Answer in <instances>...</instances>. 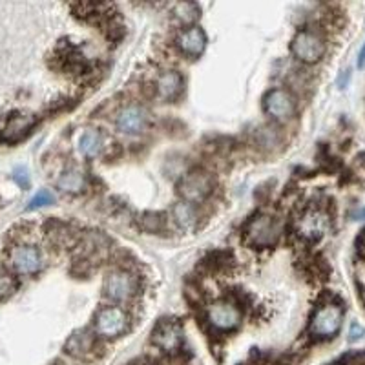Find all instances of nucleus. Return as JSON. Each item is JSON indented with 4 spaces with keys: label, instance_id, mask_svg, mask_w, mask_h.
<instances>
[{
    "label": "nucleus",
    "instance_id": "27",
    "mask_svg": "<svg viewBox=\"0 0 365 365\" xmlns=\"http://www.w3.org/2000/svg\"><path fill=\"white\" fill-rule=\"evenodd\" d=\"M338 365H340V364H338Z\"/></svg>",
    "mask_w": 365,
    "mask_h": 365
},
{
    "label": "nucleus",
    "instance_id": "19",
    "mask_svg": "<svg viewBox=\"0 0 365 365\" xmlns=\"http://www.w3.org/2000/svg\"><path fill=\"white\" fill-rule=\"evenodd\" d=\"M91 349H93V336L86 331L75 332L66 344V351L73 356H84V354L90 353Z\"/></svg>",
    "mask_w": 365,
    "mask_h": 365
},
{
    "label": "nucleus",
    "instance_id": "5",
    "mask_svg": "<svg viewBox=\"0 0 365 365\" xmlns=\"http://www.w3.org/2000/svg\"><path fill=\"white\" fill-rule=\"evenodd\" d=\"M292 53L298 61L305 64L318 63L325 53V42L316 31L311 29H302L292 38Z\"/></svg>",
    "mask_w": 365,
    "mask_h": 365
},
{
    "label": "nucleus",
    "instance_id": "17",
    "mask_svg": "<svg viewBox=\"0 0 365 365\" xmlns=\"http://www.w3.org/2000/svg\"><path fill=\"white\" fill-rule=\"evenodd\" d=\"M104 139L99 132L96 130H90V132L83 133L79 139V150L84 158H97V155L103 152Z\"/></svg>",
    "mask_w": 365,
    "mask_h": 365
},
{
    "label": "nucleus",
    "instance_id": "21",
    "mask_svg": "<svg viewBox=\"0 0 365 365\" xmlns=\"http://www.w3.org/2000/svg\"><path fill=\"white\" fill-rule=\"evenodd\" d=\"M257 143L263 146V148H272V146H278L279 143V133L276 128H270L265 126L257 132Z\"/></svg>",
    "mask_w": 365,
    "mask_h": 365
},
{
    "label": "nucleus",
    "instance_id": "13",
    "mask_svg": "<svg viewBox=\"0 0 365 365\" xmlns=\"http://www.w3.org/2000/svg\"><path fill=\"white\" fill-rule=\"evenodd\" d=\"M152 341H154L159 349L166 351V353H174V351H178L182 345L181 327H179L178 324H174V322H161V324L154 329Z\"/></svg>",
    "mask_w": 365,
    "mask_h": 365
},
{
    "label": "nucleus",
    "instance_id": "20",
    "mask_svg": "<svg viewBox=\"0 0 365 365\" xmlns=\"http://www.w3.org/2000/svg\"><path fill=\"white\" fill-rule=\"evenodd\" d=\"M174 15L179 21L185 22V24H190V22H194L195 19L200 17V8L192 4V2H181V4L174 8Z\"/></svg>",
    "mask_w": 365,
    "mask_h": 365
},
{
    "label": "nucleus",
    "instance_id": "25",
    "mask_svg": "<svg viewBox=\"0 0 365 365\" xmlns=\"http://www.w3.org/2000/svg\"><path fill=\"white\" fill-rule=\"evenodd\" d=\"M360 66H364L365 64V44H364V48H361V51H360Z\"/></svg>",
    "mask_w": 365,
    "mask_h": 365
},
{
    "label": "nucleus",
    "instance_id": "23",
    "mask_svg": "<svg viewBox=\"0 0 365 365\" xmlns=\"http://www.w3.org/2000/svg\"><path fill=\"white\" fill-rule=\"evenodd\" d=\"M15 287H17L15 285V279H13L9 274L0 272V299L11 294V292L15 291Z\"/></svg>",
    "mask_w": 365,
    "mask_h": 365
},
{
    "label": "nucleus",
    "instance_id": "18",
    "mask_svg": "<svg viewBox=\"0 0 365 365\" xmlns=\"http://www.w3.org/2000/svg\"><path fill=\"white\" fill-rule=\"evenodd\" d=\"M172 217H174L175 223L181 228H185V230H190V228H194L195 223H197V212H195V208L192 207L190 203H187V201L174 205V208H172Z\"/></svg>",
    "mask_w": 365,
    "mask_h": 365
},
{
    "label": "nucleus",
    "instance_id": "10",
    "mask_svg": "<svg viewBox=\"0 0 365 365\" xmlns=\"http://www.w3.org/2000/svg\"><path fill=\"white\" fill-rule=\"evenodd\" d=\"M296 230L305 240H318L329 230V217L319 208H309L299 216Z\"/></svg>",
    "mask_w": 365,
    "mask_h": 365
},
{
    "label": "nucleus",
    "instance_id": "12",
    "mask_svg": "<svg viewBox=\"0 0 365 365\" xmlns=\"http://www.w3.org/2000/svg\"><path fill=\"white\" fill-rule=\"evenodd\" d=\"M35 119L28 113H13L0 120V139L6 143H15L34 128Z\"/></svg>",
    "mask_w": 365,
    "mask_h": 365
},
{
    "label": "nucleus",
    "instance_id": "24",
    "mask_svg": "<svg viewBox=\"0 0 365 365\" xmlns=\"http://www.w3.org/2000/svg\"><path fill=\"white\" fill-rule=\"evenodd\" d=\"M15 179H17V181L21 182L22 187H28V178H26V172H24V170L17 172V175H15Z\"/></svg>",
    "mask_w": 365,
    "mask_h": 365
},
{
    "label": "nucleus",
    "instance_id": "6",
    "mask_svg": "<svg viewBox=\"0 0 365 365\" xmlns=\"http://www.w3.org/2000/svg\"><path fill=\"white\" fill-rule=\"evenodd\" d=\"M104 294L113 302H126L137 291V282L132 274L125 269H115L104 278Z\"/></svg>",
    "mask_w": 365,
    "mask_h": 365
},
{
    "label": "nucleus",
    "instance_id": "2",
    "mask_svg": "<svg viewBox=\"0 0 365 365\" xmlns=\"http://www.w3.org/2000/svg\"><path fill=\"white\" fill-rule=\"evenodd\" d=\"M241 318L243 314H241L240 305L228 298L217 299L207 307L208 324L217 331H234L236 327H240Z\"/></svg>",
    "mask_w": 365,
    "mask_h": 365
},
{
    "label": "nucleus",
    "instance_id": "3",
    "mask_svg": "<svg viewBox=\"0 0 365 365\" xmlns=\"http://www.w3.org/2000/svg\"><path fill=\"white\" fill-rule=\"evenodd\" d=\"M344 322V311L336 303L322 305L311 319V334L316 338H332L338 334Z\"/></svg>",
    "mask_w": 365,
    "mask_h": 365
},
{
    "label": "nucleus",
    "instance_id": "1",
    "mask_svg": "<svg viewBox=\"0 0 365 365\" xmlns=\"http://www.w3.org/2000/svg\"><path fill=\"white\" fill-rule=\"evenodd\" d=\"M245 234L254 247L267 249V247L278 243L279 236H282V223L269 214H262L249 221Z\"/></svg>",
    "mask_w": 365,
    "mask_h": 365
},
{
    "label": "nucleus",
    "instance_id": "7",
    "mask_svg": "<svg viewBox=\"0 0 365 365\" xmlns=\"http://www.w3.org/2000/svg\"><path fill=\"white\" fill-rule=\"evenodd\" d=\"M128 329V314L120 307H104L96 316V332L103 338H117Z\"/></svg>",
    "mask_w": 365,
    "mask_h": 365
},
{
    "label": "nucleus",
    "instance_id": "9",
    "mask_svg": "<svg viewBox=\"0 0 365 365\" xmlns=\"http://www.w3.org/2000/svg\"><path fill=\"white\" fill-rule=\"evenodd\" d=\"M263 106H265V112L276 120L291 119L296 112L294 97L287 90H282V88L270 90L265 99H263Z\"/></svg>",
    "mask_w": 365,
    "mask_h": 365
},
{
    "label": "nucleus",
    "instance_id": "15",
    "mask_svg": "<svg viewBox=\"0 0 365 365\" xmlns=\"http://www.w3.org/2000/svg\"><path fill=\"white\" fill-rule=\"evenodd\" d=\"M155 91L159 99L163 101H175L182 91V77L179 71L168 70L163 71L155 81Z\"/></svg>",
    "mask_w": 365,
    "mask_h": 365
},
{
    "label": "nucleus",
    "instance_id": "14",
    "mask_svg": "<svg viewBox=\"0 0 365 365\" xmlns=\"http://www.w3.org/2000/svg\"><path fill=\"white\" fill-rule=\"evenodd\" d=\"M178 46L181 53H185L187 57H200L203 53L205 46H207V35L201 28L192 26L179 35Z\"/></svg>",
    "mask_w": 365,
    "mask_h": 365
},
{
    "label": "nucleus",
    "instance_id": "22",
    "mask_svg": "<svg viewBox=\"0 0 365 365\" xmlns=\"http://www.w3.org/2000/svg\"><path fill=\"white\" fill-rule=\"evenodd\" d=\"M53 201H55V195L51 194L50 190H38L37 194L31 197V201H29L28 210H37V208L48 207V205H53Z\"/></svg>",
    "mask_w": 365,
    "mask_h": 365
},
{
    "label": "nucleus",
    "instance_id": "11",
    "mask_svg": "<svg viewBox=\"0 0 365 365\" xmlns=\"http://www.w3.org/2000/svg\"><path fill=\"white\" fill-rule=\"evenodd\" d=\"M115 123L119 132L126 133V135H135L145 130L146 123H148V113L139 104H130L117 113Z\"/></svg>",
    "mask_w": 365,
    "mask_h": 365
},
{
    "label": "nucleus",
    "instance_id": "26",
    "mask_svg": "<svg viewBox=\"0 0 365 365\" xmlns=\"http://www.w3.org/2000/svg\"><path fill=\"white\" fill-rule=\"evenodd\" d=\"M364 243H365V232H364Z\"/></svg>",
    "mask_w": 365,
    "mask_h": 365
},
{
    "label": "nucleus",
    "instance_id": "4",
    "mask_svg": "<svg viewBox=\"0 0 365 365\" xmlns=\"http://www.w3.org/2000/svg\"><path fill=\"white\" fill-rule=\"evenodd\" d=\"M214 190V179L205 170L188 172L179 182V194L187 203H201Z\"/></svg>",
    "mask_w": 365,
    "mask_h": 365
},
{
    "label": "nucleus",
    "instance_id": "8",
    "mask_svg": "<svg viewBox=\"0 0 365 365\" xmlns=\"http://www.w3.org/2000/svg\"><path fill=\"white\" fill-rule=\"evenodd\" d=\"M42 254L31 245H19L9 254V267L21 276H29L42 269Z\"/></svg>",
    "mask_w": 365,
    "mask_h": 365
},
{
    "label": "nucleus",
    "instance_id": "16",
    "mask_svg": "<svg viewBox=\"0 0 365 365\" xmlns=\"http://www.w3.org/2000/svg\"><path fill=\"white\" fill-rule=\"evenodd\" d=\"M58 190L66 192V194H79L86 188V175L77 168H68L63 172V175L57 181Z\"/></svg>",
    "mask_w": 365,
    "mask_h": 365
}]
</instances>
